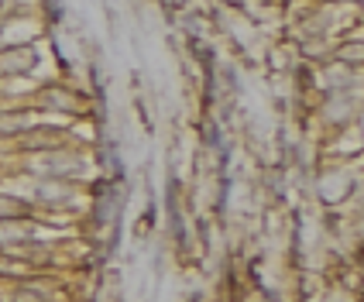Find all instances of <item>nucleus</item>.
I'll return each instance as SVG.
<instances>
[{
	"label": "nucleus",
	"mask_w": 364,
	"mask_h": 302,
	"mask_svg": "<svg viewBox=\"0 0 364 302\" xmlns=\"http://www.w3.org/2000/svg\"><path fill=\"white\" fill-rule=\"evenodd\" d=\"M18 302H41V296H38V292H21Z\"/></svg>",
	"instance_id": "nucleus-1"
}]
</instances>
